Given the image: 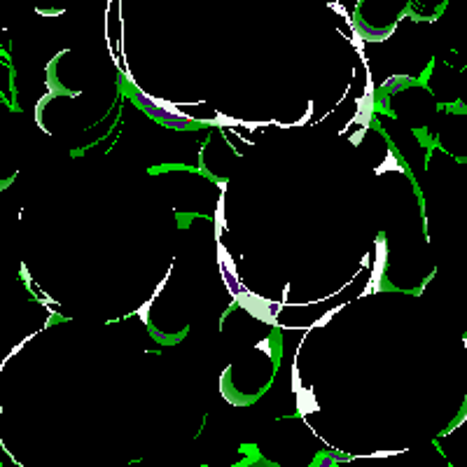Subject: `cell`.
I'll return each instance as SVG.
<instances>
[{"instance_id": "cell-1", "label": "cell", "mask_w": 467, "mask_h": 467, "mask_svg": "<svg viewBox=\"0 0 467 467\" xmlns=\"http://www.w3.org/2000/svg\"><path fill=\"white\" fill-rule=\"evenodd\" d=\"M236 297H238V304H241L250 315L264 320V322H269V325H276V318H273V304L269 302V299H262V297L250 295V292H245V290H241Z\"/></svg>"}, {"instance_id": "cell-5", "label": "cell", "mask_w": 467, "mask_h": 467, "mask_svg": "<svg viewBox=\"0 0 467 467\" xmlns=\"http://www.w3.org/2000/svg\"><path fill=\"white\" fill-rule=\"evenodd\" d=\"M397 166H400V164H397V159H395V157H392V152H388V157H385V161H383V164L379 166V168H376V171H379V173H383V171H390V168H397Z\"/></svg>"}, {"instance_id": "cell-3", "label": "cell", "mask_w": 467, "mask_h": 467, "mask_svg": "<svg viewBox=\"0 0 467 467\" xmlns=\"http://www.w3.org/2000/svg\"><path fill=\"white\" fill-rule=\"evenodd\" d=\"M295 395H297V409H299V414H313V411H318V400H315V395L311 390L299 388Z\"/></svg>"}, {"instance_id": "cell-7", "label": "cell", "mask_w": 467, "mask_h": 467, "mask_svg": "<svg viewBox=\"0 0 467 467\" xmlns=\"http://www.w3.org/2000/svg\"><path fill=\"white\" fill-rule=\"evenodd\" d=\"M148 311H150V302H145L140 308H138V315H140L142 322H148Z\"/></svg>"}, {"instance_id": "cell-8", "label": "cell", "mask_w": 467, "mask_h": 467, "mask_svg": "<svg viewBox=\"0 0 467 467\" xmlns=\"http://www.w3.org/2000/svg\"><path fill=\"white\" fill-rule=\"evenodd\" d=\"M215 222H218V225H215V229H218V234H220V231H222V203L218 206V213H215Z\"/></svg>"}, {"instance_id": "cell-4", "label": "cell", "mask_w": 467, "mask_h": 467, "mask_svg": "<svg viewBox=\"0 0 467 467\" xmlns=\"http://www.w3.org/2000/svg\"><path fill=\"white\" fill-rule=\"evenodd\" d=\"M372 113H374V101H372V94H367L365 98L357 101V115H355V122L362 126L369 124V119H372Z\"/></svg>"}, {"instance_id": "cell-6", "label": "cell", "mask_w": 467, "mask_h": 467, "mask_svg": "<svg viewBox=\"0 0 467 467\" xmlns=\"http://www.w3.org/2000/svg\"><path fill=\"white\" fill-rule=\"evenodd\" d=\"M302 388V381H299V374H297V369H292V392H297Z\"/></svg>"}, {"instance_id": "cell-2", "label": "cell", "mask_w": 467, "mask_h": 467, "mask_svg": "<svg viewBox=\"0 0 467 467\" xmlns=\"http://www.w3.org/2000/svg\"><path fill=\"white\" fill-rule=\"evenodd\" d=\"M385 255H388V250H385V243L383 238H379V243H376V260H374V273H372V280H369V285H367V295L369 292H376L381 288V280H383V271H385Z\"/></svg>"}]
</instances>
